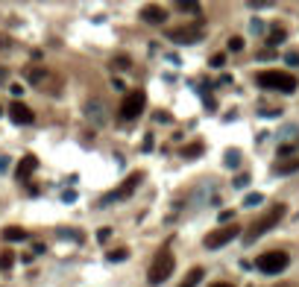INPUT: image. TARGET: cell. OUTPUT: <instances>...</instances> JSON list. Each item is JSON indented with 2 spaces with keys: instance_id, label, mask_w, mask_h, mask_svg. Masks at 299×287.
I'll return each instance as SVG.
<instances>
[{
  "instance_id": "obj_1",
  "label": "cell",
  "mask_w": 299,
  "mask_h": 287,
  "mask_svg": "<svg viewBox=\"0 0 299 287\" xmlns=\"http://www.w3.org/2000/svg\"><path fill=\"white\" fill-rule=\"evenodd\" d=\"M255 82H258V88H264V91H282V94H293L299 85L296 76H290L284 70H261L255 76Z\"/></svg>"
},
{
  "instance_id": "obj_2",
  "label": "cell",
  "mask_w": 299,
  "mask_h": 287,
  "mask_svg": "<svg viewBox=\"0 0 299 287\" xmlns=\"http://www.w3.org/2000/svg\"><path fill=\"white\" fill-rule=\"evenodd\" d=\"M284 211H287V208H284L282 203H279V205H273V208L267 211L264 217H261V220H255V223L249 226V232L244 235V243H255V240H258L261 235H267V232H270L273 226H279V220L284 217Z\"/></svg>"
},
{
  "instance_id": "obj_3",
  "label": "cell",
  "mask_w": 299,
  "mask_h": 287,
  "mask_svg": "<svg viewBox=\"0 0 299 287\" xmlns=\"http://www.w3.org/2000/svg\"><path fill=\"white\" fill-rule=\"evenodd\" d=\"M173 267H176V258L170 249H162V252L156 255V261H153V267L147 272V284L150 287H159L162 281H167L170 275H173Z\"/></svg>"
},
{
  "instance_id": "obj_4",
  "label": "cell",
  "mask_w": 299,
  "mask_h": 287,
  "mask_svg": "<svg viewBox=\"0 0 299 287\" xmlns=\"http://www.w3.org/2000/svg\"><path fill=\"white\" fill-rule=\"evenodd\" d=\"M287 264H290V258L282 249H273V252H264L255 258V267L261 272H267V275H279L282 270H287Z\"/></svg>"
},
{
  "instance_id": "obj_5",
  "label": "cell",
  "mask_w": 299,
  "mask_h": 287,
  "mask_svg": "<svg viewBox=\"0 0 299 287\" xmlns=\"http://www.w3.org/2000/svg\"><path fill=\"white\" fill-rule=\"evenodd\" d=\"M144 106H147V94L141 91V88H135V91H129L126 97H123V103H120V118L123 120H135L141 118V112H144Z\"/></svg>"
},
{
  "instance_id": "obj_6",
  "label": "cell",
  "mask_w": 299,
  "mask_h": 287,
  "mask_svg": "<svg viewBox=\"0 0 299 287\" xmlns=\"http://www.w3.org/2000/svg\"><path fill=\"white\" fill-rule=\"evenodd\" d=\"M241 235V226H223V229H214V232H208L205 235V249H220V246H226V243H232L235 237Z\"/></svg>"
},
{
  "instance_id": "obj_7",
  "label": "cell",
  "mask_w": 299,
  "mask_h": 287,
  "mask_svg": "<svg viewBox=\"0 0 299 287\" xmlns=\"http://www.w3.org/2000/svg\"><path fill=\"white\" fill-rule=\"evenodd\" d=\"M167 38L176 41V44H197L202 41V27H170L167 30Z\"/></svg>"
},
{
  "instance_id": "obj_8",
  "label": "cell",
  "mask_w": 299,
  "mask_h": 287,
  "mask_svg": "<svg viewBox=\"0 0 299 287\" xmlns=\"http://www.w3.org/2000/svg\"><path fill=\"white\" fill-rule=\"evenodd\" d=\"M141 179H144V173H141V170H138V173H129V176L120 182V187H117L115 194H109V197H106V203H109V200H129L135 190H138Z\"/></svg>"
},
{
  "instance_id": "obj_9",
  "label": "cell",
  "mask_w": 299,
  "mask_h": 287,
  "mask_svg": "<svg viewBox=\"0 0 299 287\" xmlns=\"http://www.w3.org/2000/svg\"><path fill=\"white\" fill-rule=\"evenodd\" d=\"M9 118H12V123H18V126H30L35 120V112L30 109V106H24L21 100H15L12 106H9Z\"/></svg>"
},
{
  "instance_id": "obj_10",
  "label": "cell",
  "mask_w": 299,
  "mask_h": 287,
  "mask_svg": "<svg viewBox=\"0 0 299 287\" xmlns=\"http://www.w3.org/2000/svg\"><path fill=\"white\" fill-rule=\"evenodd\" d=\"M35 167H38V158H35V155H24V158H21V164H18V170H15L18 182H27V179L35 173Z\"/></svg>"
},
{
  "instance_id": "obj_11",
  "label": "cell",
  "mask_w": 299,
  "mask_h": 287,
  "mask_svg": "<svg viewBox=\"0 0 299 287\" xmlns=\"http://www.w3.org/2000/svg\"><path fill=\"white\" fill-rule=\"evenodd\" d=\"M141 18H144L147 24H165V21H167V12L162 9V6L150 3V6H144V9H141Z\"/></svg>"
},
{
  "instance_id": "obj_12",
  "label": "cell",
  "mask_w": 299,
  "mask_h": 287,
  "mask_svg": "<svg viewBox=\"0 0 299 287\" xmlns=\"http://www.w3.org/2000/svg\"><path fill=\"white\" fill-rule=\"evenodd\" d=\"M299 170V158H279L276 164H273V173H279V176H287V173H296Z\"/></svg>"
},
{
  "instance_id": "obj_13",
  "label": "cell",
  "mask_w": 299,
  "mask_h": 287,
  "mask_svg": "<svg viewBox=\"0 0 299 287\" xmlns=\"http://www.w3.org/2000/svg\"><path fill=\"white\" fill-rule=\"evenodd\" d=\"M27 232H24V229H18V226H6V229H3V240H6V243H18V240H27Z\"/></svg>"
},
{
  "instance_id": "obj_14",
  "label": "cell",
  "mask_w": 299,
  "mask_h": 287,
  "mask_svg": "<svg viewBox=\"0 0 299 287\" xmlns=\"http://www.w3.org/2000/svg\"><path fill=\"white\" fill-rule=\"evenodd\" d=\"M284 38H287L284 27H273V30H270V35H267V44H270V47H279Z\"/></svg>"
},
{
  "instance_id": "obj_15",
  "label": "cell",
  "mask_w": 299,
  "mask_h": 287,
  "mask_svg": "<svg viewBox=\"0 0 299 287\" xmlns=\"http://www.w3.org/2000/svg\"><path fill=\"white\" fill-rule=\"evenodd\" d=\"M202 275H205V272H202V267H194V270L185 275V281H182L179 287H197L199 281H202Z\"/></svg>"
},
{
  "instance_id": "obj_16",
  "label": "cell",
  "mask_w": 299,
  "mask_h": 287,
  "mask_svg": "<svg viewBox=\"0 0 299 287\" xmlns=\"http://www.w3.org/2000/svg\"><path fill=\"white\" fill-rule=\"evenodd\" d=\"M202 150H205V147H202L199 141H194V144H188L182 150V158H197V155H202Z\"/></svg>"
},
{
  "instance_id": "obj_17",
  "label": "cell",
  "mask_w": 299,
  "mask_h": 287,
  "mask_svg": "<svg viewBox=\"0 0 299 287\" xmlns=\"http://www.w3.org/2000/svg\"><path fill=\"white\" fill-rule=\"evenodd\" d=\"M176 6L182 12H191V15H199V0H176Z\"/></svg>"
},
{
  "instance_id": "obj_18",
  "label": "cell",
  "mask_w": 299,
  "mask_h": 287,
  "mask_svg": "<svg viewBox=\"0 0 299 287\" xmlns=\"http://www.w3.org/2000/svg\"><path fill=\"white\" fill-rule=\"evenodd\" d=\"M106 258H109L112 264H120V261H126V258H129V249H112Z\"/></svg>"
},
{
  "instance_id": "obj_19",
  "label": "cell",
  "mask_w": 299,
  "mask_h": 287,
  "mask_svg": "<svg viewBox=\"0 0 299 287\" xmlns=\"http://www.w3.org/2000/svg\"><path fill=\"white\" fill-rule=\"evenodd\" d=\"M12 264H15V255L12 252H0V270H12Z\"/></svg>"
},
{
  "instance_id": "obj_20",
  "label": "cell",
  "mask_w": 299,
  "mask_h": 287,
  "mask_svg": "<svg viewBox=\"0 0 299 287\" xmlns=\"http://www.w3.org/2000/svg\"><path fill=\"white\" fill-rule=\"evenodd\" d=\"M238 164H241V152L229 150V152H226V167H238Z\"/></svg>"
},
{
  "instance_id": "obj_21",
  "label": "cell",
  "mask_w": 299,
  "mask_h": 287,
  "mask_svg": "<svg viewBox=\"0 0 299 287\" xmlns=\"http://www.w3.org/2000/svg\"><path fill=\"white\" fill-rule=\"evenodd\" d=\"M27 79H30V82H41V79H44V68H30L27 70Z\"/></svg>"
},
{
  "instance_id": "obj_22",
  "label": "cell",
  "mask_w": 299,
  "mask_h": 287,
  "mask_svg": "<svg viewBox=\"0 0 299 287\" xmlns=\"http://www.w3.org/2000/svg\"><path fill=\"white\" fill-rule=\"evenodd\" d=\"M112 68L115 70H129V59H126V56H117V59H112Z\"/></svg>"
},
{
  "instance_id": "obj_23",
  "label": "cell",
  "mask_w": 299,
  "mask_h": 287,
  "mask_svg": "<svg viewBox=\"0 0 299 287\" xmlns=\"http://www.w3.org/2000/svg\"><path fill=\"white\" fill-rule=\"evenodd\" d=\"M229 50L232 53L244 50V38H241V35H232V38H229Z\"/></svg>"
},
{
  "instance_id": "obj_24",
  "label": "cell",
  "mask_w": 299,
  "mask_h": 287,
  "mask_svg": "<svg viewBox=\"0 0 299 287\" xmlns=\"http://www.w3.org/2000/svg\"><path fill=\"white\" fill-rule=\"evenodd\" d=\"M261 200H264L261 194H249L247 200H244V205H249V208H255V205H261Z\"/></svg>"
},
{
  "instance_id": "obj_25",
  "label": "cell",
  "mask_w": 299,
  "mask_h": 287,
  "mask_svg": "<svg viewBox=\"0 0 299 287\" xmlns=\"http://www.w3.org/2000/svg\"><path fill=\"white\" fill-rule=\"evenodd\" d=\"M223 65H226V56H223V53H214V56H211V68H223Z\"/></svg>"
},
{
  "instance_id": "obj_26",
  "label": "cell",
  "mask_w": 299,
  "mask_h": 287,
  "mask_svg": "<svg viewBox=\"0 0 299 287\" xmlns=\"http://www.w3.org/2000/svg\"><path fill=\"white\" fill-rule=\"evenodd\" d=\"M109 237H112V229H109V226H103V229L97 232V240H100V243H106Z\"/></svg>"
},
{
  "instance_id": "obj_27",
  "label": "cell",
  "mask_w": 299,
  "mask_h": 287,
  "mask_svg": "<svg viewBox=\"0 0 299 287\" xmlns=\"http://www.w3.org/2000/svg\"><path fill=\"white\" fill-rule=\"evenodd\" d=\"M249 185V176L247 173H244V176H238V179H235V187H247Z\"/></svg>"
},
{
  "instance_id": "obj_28",
  "label": "cell",
  "mask_w": 299,
  "mask_h": 287,
  "mask_svg": "<svg viewBox=\"0 0 299 287\" xmlns=\"http://www.w3.org/2000/svg\"><path fill=\"white\" fill-rule=\"evenodd\" d=\"M229 220H235V211H220V223H229Z\"/></svg>"
},
{
  "instance_id": "obj_29",
  "label": "cell",
  "mask_w": 299,
  "mask_h": 287,
  "mask_svg": "<svg viewBox=\"0 0 299 287\" xmlns=\"http://www.w3.org/2000/svg\"><path fill=\"white\" fill-rule=\"evenodd\" d=\"M252 9H261V6H270V0H249Z\"/></svg>"
},
{
  "instance_id": "obj_30",
  "label": "cell",
  "mask_w": 299,
  "mask_h": 287,
  "mask_svg": "<svg viewBox=\"0 0 299 287\" xmlns=\"http://www.w3.org/2000/svg\"><path fill=\"white\" fill-rule=\"evenodd\" d=\"M284 59H287V65H299V53H287Z\"/></svg>"
},
{
  "instance_id": "obj_31",
  "label": "cell",
  "mask_w": 299,
  "mask_h": 287,
  "mask_svg": "<svg viewBox=\"0 0 299 287\" xmlns=\"http://www.w3.org/2000/svg\"><path fill=\"white\" fill-rule=\"evenodd\" d=\"M208 287H235V284H229V281H214V284H208Z\"/></svg>"
},
{
  "instance_id": "obj_32",
  "label": "cell",
  "mask_w": 299,
  "mask_h": 287,
  "mask_svg": "<svg viewBox=\"0 0 299 287\" xmlns=\"http://www.w3.org/2000/svg\"><path fill=\"white\" fill-rule=\"evenodd\" d=\"M0 115H3V109H0Z\"/></svg>"
}]
</instances>
